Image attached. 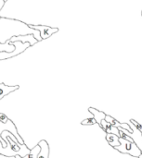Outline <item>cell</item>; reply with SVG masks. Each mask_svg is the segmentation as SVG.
Segmentation results:
<instances>
[{
    "label": "cell",
    "instance_id": "30bf717a",
    "mask_svg": "<svg viewBox=\"0 0 142 158\" xmlns=\"http://www.w3.org/2000/svg\"><path fill=\"white\" fill-rule=\"evenodd\" d=\"M0 155L1 156H15L18 155V153H16L13 149H12V146H11V143L10 142L7 140V148H4L3 147V144L0 141Z\"/></svg>",
    "mask_w": 142,
    "mask_h": 158
},
{
    "label": "cell",
    "instance_id": "5b68a950",
    "mask_svg": "<svg viewBox=\"0 0 142 158\" xmlns=\"http://www.w3.org/2000/svg\"><path fill=\"white\" fill-rule=\"evenodd\" d=\"M9 41H10V42L20 41V42H22V43H27V42H29V43L31 44V46L33 45L35 43L38 42V41L35 39V37L33 36V34H27V35H24V36H14V37L9 38Z\"/></svg>",
    "mask_w": 142,
    "mask_h": 158
},
{
    "label": "cell",
    "instance_id": "8992f818",
    "mask_svg": "<svg viewBox=\"0 0 142 158\" xmlns=\"http://www.w3.org/2000/svg\"><path fill=\"white\" fill-rule=\"evenodd\" d=\"M37 144L41 148L40 153H39L37 158H49L50 150H49V144L47 143V142L45 141V140H41Z\"/></svg>",
    "mask_w": 142,
    "mask_h": 158
},
{
    "label": "cell",
    "instance_id": "8fae6325",
    "mask_svg": "<svg viewBox=\"0 0 142 158\" xmlns=\"http://www.w3.org/2000/svg\"><path fill=\"white\" fill-rule=\"evenodd\" d=\"M106 141L108 142V143L113 147H116L119 146L121 144L120 143V137L116 134H113V133H106Z\"/></svg>",
    "mask_w": 142,
    "mask_h": 158
},
{
    "label": "cell",
    "instance_id": "7c38bea8",
    "mask_svg": "<svg viewBox=\"0 0 142 158\" xmlns=\"http://www.w3.org/2000/svg\"><path fill=\"white\" fill-rule=\"evenodd\" d=\"M40 150H41L40 146H39L38 144H36L33 149H31L30 153H29L28 155H26L25 156L21 157L20 156L17 155V156H15V157L16 158H37L38 155H39V153H40Z\"/></svg>",
    "mask_w": 142,
    "mask_h": 158
},
{
    "label": "cell",
    "instance_id": "4fadbf2b",
    "mask_svg": "<svg viewBox=\"0 0 142 158\" xmlns=\"http://www.w3.org/2000/svg\"><path fill=\"white\" fill-rule=\"evenodd\" d=\"M95 124H98V123L94 118H88L87 119H84L81 122V125H83V126H90V125H95Z\"/></svg>",
    "mask_w": 142,
    "mask_h": 158
},
{
    "label": "cell",
    "instance_id": "d6986e66",
    "mask_svg": "<svg viewBox=\"0 0 142 158\" xmlns=\"http://www.w3.org/2000/svg\"><path fill=\"white\" fill-rule=\"evenodd\" d=\"M0 19H1V17H0Z\"/></svg>",
    "mask_w": 142,
    "mask_h": 158
},
{
    "label": "cell",
    "instance_id": "277c9868",
    "mask_svg": "<svg viewBox=\"0 0 142 158\" xmlns=\"http://www.w3.org/2000/svg\"><path fill=\"white\" fill-rule=\"evenodd\" d=\"M29 28L33 29V30H37L40 32L41 38L43 40L47 39L48 37L52 36L54 33L59 31L58 28H52L49 26H46V25H32V24H28Z\"/></svg>",
    "mask_w": 142,
    "mask_h": 158
},
{
    "label": "cell",
    "instance_id": "5bb4252c",
    "mask_svg": "<svg viewBox=\"0 0 142 158\" xmlns=\"http://www.w3.org/2000/svg\"><path fill=\"white\" fill-rule=\"evenodd\" d=\"M105 120H106L107 122H109L110 124H112V125H113V126H115V127H116V125H117V123L119 122L118 120H116L115 118H113V117H111V116H109V115H106V118H105Z\"/></svg>",
    "mask_w": 142,
    "mask_h": 158
},
{
    "label": "cell",
    "instance_id": "6da1fadb",
    "mask_svg": "<svg viewBox=\"0 0 142 158\" xmlns=\"http://www.w3.org/2000/svg\"><path fill=\"white\" fill-rule=\"evenodd\" d=\"M120 143H121V144L119 146L114 147V149L117 150L118 152H120L121 154H126V155H129V156L136 158H139L142 155L140 147L135 143L129 142L121 137H120Z\"/></svg>",
    "mask_w": 142,
    "mask_h": 158
},
{
    "label": "cell",
    "instance_id": "52a82bcc",
    "mask_svg": "<svg viewBox=\"0 0 142 158\" xmlns=\"http://www.w3.org/2000/svg\"><path fill=\"white\" fill-rule=\"evenodd\" d=\"M100 127L106 132V133H113V134H116L120 137V133H119V130L117 127L110 124L109 122H107L105 119L101 121V124L100 125Z\"/></svg>",
    "mask_w": 142,
    "mask_h": 158
},
{
    "label": "cell",
    "instance_id": "2e32d148",
    "mask_svg": "<svg viewBox=\"0 0 142 158\" xmlns=\"http://www.w3.org/2000/svg\"><path fill=\"white\" fill-rule=\"evenodd\" d=\"M130 122H132V124H133V125H134V126H135V127H136V128H137V129L142 133V126L139 123V122H137L135 119H130Z\"/></svg>",
    "mask_w": 142,
    "mask_h": 158
},
{
    "label": "cell",
    "instance_id": "ac0fdd59",
    "mask_svg": "<svg viewBox=\"0 0 142 158\" xmlns=\"http://www.w3.org/2000/svg\"><path fill=\"white\" fill-rule=\"evenodd\" d=\"M141 16H142V11H141Z\"/></svg>",
    "mask_w": 142,
    "mask_h": 158
},
{
    "label": "cell",
    "instance_id": "9a60e30c",
    "mask_svg": "<svg viewBox=\"0 0 142 158\" xmlns=\"http://www.w3.org/2000/svg\"><path fill=\"white\" fill-rule=\"evenodd\" d=\"M0 121H1L2 123H4V124H7V123H8V122L10 121V119H9L5 114L0 113Z\"/></svg>",
    "mask_w": 142,
    "mask_h": 158
},
{
    "label": "cell",
    "instance_id": "9c48e42d",
    "mask_svg": "<svg viewBox=\"0 0 142 158\" xmlns=\"http://www.w3.org/2000/svg\"><path fill=\"white\" fill-rule=\"evenodd\" d=\"M88 111L90 112V114L93 116V118L96 119L97 123L99 124V126L101 124V121L105 119L106 118V114L102 111H100L94 107H88Z\"/></svg>",
    "mask_w": 142,
    "mask_h": 158
},
{
    "label": "cell",
    "instance_id": "3957f363",
    "mask_svg": "<svg viewBox=\"0 0 142 158\" xmlns=\"http://www.w3.org/2000/svg\"><path fill=\"white\" fill-rule=\"evenodd\" d=\"M4 131H10L11 133H13L14 136L17 138V140L19 141V143H20L21 145H24V144H25L24 141H23L22 138L20 136V134L18 133V130H17L15 124H14L11 120H10L8 123H7V124H4V123H2V122L0 121V141H1V143H2L4 148H7V143L2 139V137H1V133H2Z\"/></svg>",
    "mask_w": 142,
    "mask_h": 158
},
{
    "label": "cell",
    "instance_id": "e0dca14e",
    "mask_svg": "<svg viewBox=\"0 0 142 158\" xmlns=\"http://www.w3.org/2000/svg\"><path fill=\"white\" fill-rule=\"evenodd\" d=\"M139 158H142V155H141V156H140V157H139Z\"/></svg>",
    "mask_w": 142,
    "mask_h": 158
},
{
    "label": "cell",
    "instance_id": "ba28073f",
    "mask_svg": "<svg viewBox=\"0 0 142 158\" xmlns=\"http://www.w3.org/2000/svg\"><path fill=\"white\" fill-rule=\"evenodd\" d=\"M20 88L19 85H15V86H8V85H6L5 83L1 82L0 83V100L5 97L6 95L9 94L10 93L18 90Z\"/></svg>",
    "mask_w": 142,
    "mask_h": 158
},
{
    "label": "cell",
    "instance_id": "7a4b0ae2",
    "mask_svg": "<svg viewBox=\"0 0 142 158\" xmlns=\"http://www.w3.org/2000/svg\"><path fill=\"white\" fill-rule=\"evenodd\" d=\"M13 44L15 45V50L13 52H0V60H5V59L11 58L13 56H16L20 55V53L24 52L28 47L31 46V44L29 42L22 43L20 41L13 42Z\"/></svg>",
    "mask_w": 142,
    "mask_h": 158
}]
</instances>
